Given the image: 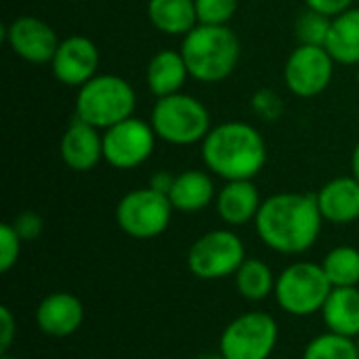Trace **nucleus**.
I'll return each mask as SVG.
<instances>
[{"label":"nucleus","instance_id":"obj_1","mask_svg":"<svg viewBox=\"0 0 359 359\" xmlns=\"http://www.w3.org/2000/svg\"><path fill=\"white\" fill-rule=\"evenodd\" d=\"M322 212L316 194H276L267 198L255 219L265 246L280 255L307 252L322 231Z\"/></svg>","mask_w":359,"mask_h":359},{"label":"nucleus","instance_id":"obj_2","mask_svg":"<svg viewBox=\"0 0 359 359\" xmlns=\"http://www.w3.org/2000/svg\"><path fill=\"white\" fill-rule=\"evenodd\" d=\"M202 158L210 172L225 181H252L267 162V145L255 126L223 122L202 141Z\"/></svg>","mask_w":359,"mask_h":359},{"label":"nucleus","instance_id":"obj_3","mask_svg":"<svg viewBox=\"0 0 359 359\" xmlns=\"http://www.w3.org/2000/svg\"><path fill=\"white\" fill-rule=\"evenodd\" d=\"M181 55L194 80L215 84L233 74L240 61V40L229 25L198 23L183 36Z\"/></svg>","mask_w":359,"mask_h":359},{"label":"nucleus","instance_id":"obj_4","mask_svg":"<svg viewBox=\"0 0 359 359\" xmlns=\"http://www.w3.org/2000/svg\"><path fill=\"white\" fill-rule=\"evenodd\" d=\"M135 107V88L124 78L114 74L90 78L78 88L76 95V118L99 130H107L133 118Z\"/></svg>","mask_w":359,"mask_h":359},{"label":"nucleus","instance_id":"obj_5","mask_svg":"<svg viewBox=\"0 0 359 359\" xmlns=\"http://www.w3.org/2000/svg\"><path fill=\"white\" fill-rule=\"evenodd\" d=\"M149 124L156 137L170 145H194L210 133V114L196 97L175 93L156 101Z\"/></svg>","mask_w":359,"mask_h":359},{"label":"nucleus","instance_id":"obj_6","mask_svg":"<svg viewBox=\"0 0 359 359\" xmlns=\"http://www.w3.org/2000/svg\"><path fill=\"white\" fill-rule=\"evenodd\" d=\"M332 284L322 265L316 263H292L276 280L278 305L297 318H307L322 311L326 299L332 292Z\"/></svg>","mask_w":359,"mask_h":359},{"label":"nucleus","instance_id":"obj_7","mask_svg":"<svg viewBox=\"0 0 359 359\" xmlns=\"http://www.w3.org/2000/svg\"><path fill=\"white\" fill-rule=\"evenodd\" d=\"M172 204L168 196L141 187L128 191L116 206L118 227L135 240H151L166 231L172 219Z\"/></svg>","mask_w":359,"mask_h":359},{"label":"nucleus","instance_id":"obj_8","mask_svg":"<svg viewBox=\"0 0 359 359\" xmlns=\"http://www.w3.org/2000/svg\"><path fill=\"white\" fill-rule=\"evenodd\" d=\"M246 261L242 240L229 229H215L198 238L187 255L189 271L200 280H221L236 276Z\"/></svg>","mask_w":359,"mask_h":359},{"label":"nucleus","instance_id":"obj_9","mask_svg":"<svg viewBox=\"0 0 359 359\" xmlns=\"http://www.w3.org/2000/svg\"><path fill=\"white\" fill-rule=\"evenodd\" d=\"M276 345V320L269 313L250 311L227 324L219 341V353L225 359H269Z\"/></svg>","mask_w":359,"mask_h":359},{"label":"nucleus","instance_id":"obj_10","mask_svg":"<svg viewBox=\"0 0 359 359\" xmlns=\"http://www.w3.org/2000/svg\"><path fill=\"white\" fill-rule=\"evenodd\" d=\"M156 139L151 124L133 116L103 130V160L118 170L137 168L154 154Z\"/></svg>","mask_w":359,"mask_h":359},{"label":"nucleus","instance_id":"obj_11","mask_svg":"<svg viewBox=\"0 0 359 359\" xmlns=\"http://www.w3.org/2000/svg\"><path fill=\"white\" fill-rule=\"evenodd\" d=\"M334 59L326 46H307L299 44L284 67V82L288 90L297 97L311 99L322 95L334 76Z\"/></svg>","mask_w":359,"mask_h":359},{"label":"nucleus","instance_id":"obj_12","mask_svg":"<svg viewBox=\"0 0 359 359\" xmlns=\"http://www.w3.org/2000/svg\"><path fill=\"white\" fill-rule=\"evenodd\" d=\"M4 40L17 57L36 65L50 63L61 42L46 21L32 15L13 19L4 29Z\"/></svg>","mask_w":359,"mask_h":359},{"label":"nucleus","instance_id":"obj_13","mask_svg":"<svg viewBox=\"0 0 359 359\" xmlns=\"http://www.w3.org/2000/svg\"><path fill=\"white\" fill-rule=\"evenodd\" d=\"M101 55L97 44L86 36H67L50 61L55 78L65 86H82L97 76Z\"/></svg>","mask_w":359,"mask_h":359},{"label":"nucleus","instance_id":"obj_14","mask_svg":"<svg viewBox=\"0 0 359 359\" xmlns=\"http://www.w3.org/2000/svg\"><path fill=\"white\" fill-rule=\"evenodd\" d=\"M59 156L76 172L93 170L103 160V135L99 128L76 118L59 141Z\"/></svg>","mask_w":359,"mask_h":359},{"label":"nucleus","instance_id":"obj_15","mask_svg":"<svg viewBox=\"0 0 359 359\" xmlns=\"http://www.w3.org/2000/svg\"><path fill=\"white\" fill-rule=\"evenodd\" d=\"M84 322V307L78 297L69 292H53L38 305L36 324L48 337H69Z\"/></svg>","mask_w":359,"mask_h":359},{"label":"nucleus","instance_id":"obj_16","mask_svg":"<svg viewBox=\"0 0 359 359\" xmlns=\"http://www.w3.org/2000/svg\"><path fill=\"white\" fill-rule=\"evenodd\" d=\"M316 196L324 221L347 225L359 219V181L353 175L328 181Z\"/></svg>","mask_w":359,"mask_h":359},{"label":"nucleus","instance_id":"obj_17","mask_svg":"<svg viewBox=\"0 0 359 359\" xmlns=\"http://www.w3.org/2000/svg\"><path fill=\"white\" fill-rule=\"evenodd\" d=\"M261 196L252 181H227L217 196V212L227 225H246L257 219Z\"/></svg>","mask_w":359,"mask_h":359},{"label":"nucleus","instance_id":"obj_18","mask_svg":"<svg viewBox=\"0 0 359 359\" xmlns=\"http://www.w3.org/2000/svg\"><path fill=\"white\" fill-rule=\"evenodd\" d=\"M189 78V69L185 65V59L181 50H160L156 53L145 69V82L147 88L160 99L175 93H181L185 80Z\"/></svg>","mask_w":359,"mask_h":359},{"label":"nucleus","instance_id":"obj_19","mask_svg":"<svg viewBox=\"0 0 359 359\" xmlns=\"http://www.w3.org/2000/svg\"><path fill=\"white\" fill-rule=\"evenodd\" d=\"M324 324L330 332L358 339L359 337V290L358 286L332 288L322 307Z\"/></svg>","mask_w":359,"mask_h":359},{"label":"nucleus","instance_id":"obj_20","mask_svg":"<svg viewBox=\"0 0 359 359\" xmlns=\"http://www.w3.org/2000/svg\"><path fill=\"white\" fill-rule=\"evenodd\" d=\"M149 23L168 36H185L198 25L196 0H149Z\"/></svg>","mask_w":359,"mask_h":359},{"label":"nucleus","instance_id":"obj_21","mask_svg":"<svg viewBox=\"0 0 359 359\" xmlns=\"http://www.w3.org/2000/svg\"><path fill=\"white\" fill-rule=\"evenodd\" d=\"M168 200L175 210L198 212L215 200V183L202 170H185L175 177Z\"/></svg>","mask_w":359,"mask_h":359},{"label":"nucleus","instance_id":"obj_22","mask_svg":"<svg viewBox=\"0 0 359 359\" xmlns=\"http://www.w3.org/2000/svg\"><path fill=\"white\" fill-rule=\"evenodd\" d=\"M326 50L341 65H359V8L351 6L332 17Z\"/></svg>","mask_w":359,"mask_h":359},{"label":"nucleus","instance_id":"obj_23","mask_svg":"<svg viewBox=\"0 0 359 359\" xmlns=\"http://www.w3.org/2000/svg\"><path fill=\"white\" fill-rule=\"evenodd\" d=\"M276 280L271 267L261 259H246L242 267L236 271L238 292L246 301H265L271 290H276Z\"/></svg>","mask_w":359,"mask_h":359},{"label":"nucleus","instance_id":"obj_24","mask_svg":"<svg viewBox=\"0 0 359 359\" xmlns=\"http://www.w3.org/2000/svg\"><path fill=\"white\" fill-rule=\"evenodd\" d=\"M322 267L334 288H347L359 284V250L353 246H339L330 250Z\"/></svg>","mask_w":359,"mask_h":359},{"label":"nucleus","instance_id":"obj_25","mask_svg":"<svg viewBox=\"0 0 359 359\" xmlns=\"http://www.w3.org/2000/svg\"><path fill=\"white\" fill-rule=\"evenodd\" d=\"M303 359H359L358 343L355 339L337 332H326L309 341Z\"/></svg>","mask_w":359,"mask_h":359},{"label":"nucleus","instance_id":"obj_26","mask_svg":"<svg viewBox=\"0 0 359 359\" xmlns=\"http://www.w3.org/2000/svg\"><path fill=\"white\" fill-rule=\"evenodd\" d=\"M330 25H332V17H326V15L318 13V11L307 8L305 13L299 15V19L294 23V34H297L299 44L326 46Z\"/></svg>","mask_w":359,"mask_h":359},{"label":"nucleus","instance_id":"obj_27","mask_svg":"<svg viewBox=\"0 0 359 359\" xmlns=\"http://www.w3.org/2000/svg\"><path fill=\"white\" fill-rule=\"evenodd\" d=\"M240 0H196L198 23L227 25L238 11Z\"/></svg>","mask_w":359,"mask_h":359},{"label":"nucleus","instance_id":"obj_28","mask_svg":"<svg viewBox=\"0 0 359 359\" xmlns=\"http://www.w3.org/2000/svg\"><path fill=\"white\" fill-rule=\"evenodd\" d=\"M21 238L11 223L0 225V271L6 273L15 267L21 252Z\"/></svg>","mask_w":359,"mask_h":359},{"label":"nucleus","instance_id":"obj_29","mask_svg":"<svg viewBox=\"0 0 359 359\" xmlns=\"http://www.w3.org/2000/svg\"><path fill=\"white\" fill-rule=\"evenodd\" d=\"M252 109L265 120H278L282 116V111H284V103H282V97L276 90L261 88L252 97Z\"/></svg>","mask_w":359,"mask_h":359},{"label":"nucleus","instance_id":"obj_30","mask_svg":"<svg viewBox=\"0 0 359 359\" xmlns=\"http://www.w3.org/2000/svg\"><path fill=\"white\" fill-rule=\"evenodd\" d=\"M11 225L15 227V231L19 233V238H21L23 242L36 240V238L42 233V229H44L42 217H40L38 212H34V210H25V212L17 215L15 221H13Z\"/></svg>","mask_w":359,"mask_h":359},{"label":"nucleus","instance_id":"obj_31","mask_svg":"<svg viewBox=\"0 0 359 359\" xmlns=\"http://www.w3.org/2000/svg\"><path fill=\"white\" fill-rule=\"evenodd\" d=\"M15 334H17L15 316H13V311L6 305H2L0 307V355H6L8 347L15 341Z\"/></svg>","mask_w":359,"mask_h":359},{"label":"nucleus","instance_id":"obj_32","mask_svg":"<svg viewBox=\"0 0 359 359\" xmlns=\"http://www.w3.org/2000/svg\"><path fill=\"white\" fill-rule=\"evenodd\" d=\"M307 8L318 11L326 17H337L341 13H345L347 8H351L353 0H305Z\"/></svg>","mask_w":359,"mask_h":359},{"label":"nucleus","instance_id":"obj_33","mask_svg":"<svg viewBox=\"0 0 359 359\" xmlns=\"http://www.w3.org/2000/svg\"><path fill=\"white\" fill-rule=\"evenodd\" d=\"M175 177H177V175H170V172H166V170H160V172L151 175V179H149V187H151V189H156V191H160V194H164V196H168V194H170V189H172Z\"/></svg>","mask_w":359,"mask_h":359},{"label":"nucleus","instance_id":"obj_34","mask_svg":"<svg viewBox=\"0 0 359 359\" xmlns=\"http://www.w3.org/2000/svg\"><path fill=\"white\" fill-rule=\"evenodd\" d=\"M351 170H353V177L359 181V141L353 149V156H351Z\"/></svg>","mask_w":359,"mask_h":359},{"label":"nucleus","instance_id":"obj_35","mask_svg":"<svg viewBox=\"0 0 359 359\" xmlns=\"http://www.w3.org/2000/svg\"><path fill=\"white\" fill-rule=\"evenodd\" d=\"M200 359H225L221 353H210V355H204V358Z\"/></svg>","mask_w":359,"mask_h":359},{"label":"nucleus","instance_id":"obj_36","mask_svg":"<svg viewBox=\"0 0 359 359\" xmlns=\"http://www.w3.org/2000/svg\"><path fill=\"white\" fill-rule=\"evenodd\" d=\"M0 359H15V358H8V355H0Z\"/></svg>","mask_w":359,"mask_h":359},{"label":"nucleus","instance_id":"obj_37","mask_svg":"<svg viewBox=\"0 0 359 359\" xmlns=\"http://www.w3.org/2000/svg\"><path fill=\"white\" fill-rule=\"evenodd\" d=\"M355 343H358V349H359V337H358V339H355Z\"/></svg>","mask_w":359,"mask_h":359},{"label":"nucleus","instance_id":"obj_38","mask_svg":"<svg viewBox=\"0 0 359 359\" xmlns=\"http://www.w3.org/2000/svg\"><path fill=\"white\" fill-rule=\"evenodd\" d=\"M358 84H359V65H358Z\"/></svg>","mask_w":359,"mask_h":359}]
</instances>
